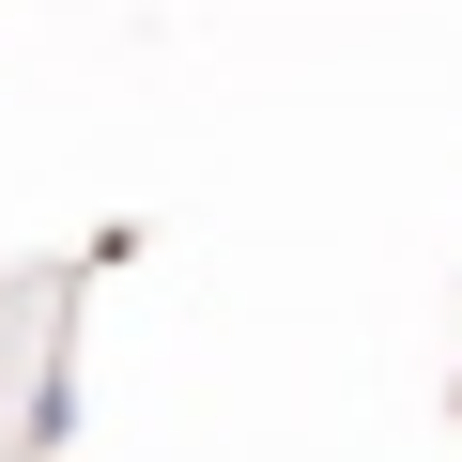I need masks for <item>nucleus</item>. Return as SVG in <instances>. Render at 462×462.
Here are the masks:
<instances>
[]
</instances>
